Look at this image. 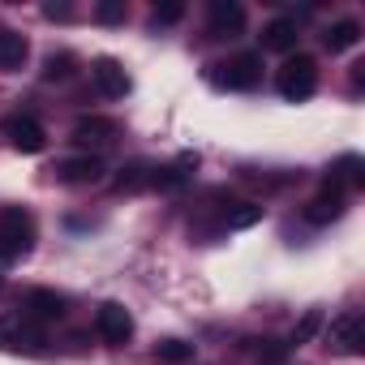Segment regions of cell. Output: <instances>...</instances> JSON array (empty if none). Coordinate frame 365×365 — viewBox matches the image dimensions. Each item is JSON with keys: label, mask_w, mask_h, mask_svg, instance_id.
I'll use <instances>...</instances> for the list:
<instances>
[{"label": "cell", "mask_w": 365, "mask_h": 365, "mask_svg": "<svg viewBox=\"0 0 365 365\" xmlns=\"http://www.w3.org/2000/svg\"><path fill=\"white\" fill-rule=\"evenodd\" d=\"M35 250V220L22 207L0 211V262H18Z\"/></svg>", "instance_id": "6da1fadb"}, {"label": "cell", "mask_w": 365, "mask_h": 365, "mask_svg": "<svg viewBox=\"0 0 365 365\" xmlns=\"http://www.w3.org/2000/svg\"><path fill=\"white\" fill-rule=\"evenodd\" d=\"M207 78H211L220 91H254V86L262 82V56L237 52V56H228V61H215V65L207 69Z\"/></svg>", "instance_id": "7a4b0ae2"}, {"label": "cell", "mask_w": 365, "mask_h": 365, "mask_svg": "<svg viewBox=\"0 0 365 365\" xmlns=\"http://www.w3.org/2000/svg\"><path fill=\"white\" fill-rule=\"evenodd\" d=\"M275 86H279V95H284V99H292V103L309 99V95L318 91V61H314V56H305V52L288 56V61L279 65V73H275Z\"/></svg>", "instance_id": "3957f363"}, {"label": "cell", "mask_w": 365, "mask_h": 365, "mask_svg": "<svg viewBox=\"0 0 365 365\" xmlns=\"http://www.w3.org/2000/svg\"><path fill=\"white\" fill-rule=\"evenodd\" d=\"M327 348L339 352V356H356V352H365V318H361L356 309L331 318V327H327Z\"/></svg>", "instance_id": "277c9868"}, {"label": "cell", "mask_w": 365, "mask_h": 365, "mask_svg": "<svg viewBox=\"0 0 365 365\" xmlns=\"http://www.w3.org/2000/svg\"><path fill=\"white\" fill-rule=\"evenodd\" d=\"M0 348L39 352V348H43V327L31 322L26 314H0Z\"/></svg>", "instance_id": "5b68a950"}, {"label": "cell", "mask_w": 365, "mask_h": 365, "mask_svg": "<svg viewBox=\"0 0 365 365\" xmlns=\"http://www.w3.org/2000/svg\"><path fill=\"white\" fill-rule=\"evenodd\" d=\"M52 172H56L61 185H95V180H103L108 163H103L99 155H69V159H61Z\"/></svg>", "instance_id": "8992f818"}, {"label": "cell", "mask_w": 365, "mask_h": 365, "mask_svg": "<svg viewBox=\"0 0 365 365\" xmlns=\"http://www.w3.org/2000/svg\"><path fill=\"white\" fill-rule=\"evenodd\" d=\"M95 331H99L103 344H125L133 335V318H129V309L120 301H103L95 309Z\"/></svg>", "instance_id": "52a82bcc"}, {"label": "cell", "mask_w": 365, "mask_h": 365, "mask_svg": "<svg viewBox=\"0 0 365 365\" xmlns=\"http://www.w3.org/2000/svg\"><path fill=\"white\" fill-rule=\"evenodd\" d=\"M91 82H95V91H99L103 99H125V95H129V73H125V65L112 61V56H99V61L91 65Z\"/></svg>", "instance_id": "ba28073f"}, {"label": "cell", "mask_w": 365, "mask_h": 365, "mask_svg": "<svg viewBox=\"0 0 365 365\" xmlns=\"http://www.w3.org/2000/svg\"><path fill=\"white\" fill-rule=\"evenodd\" d=\"M5 138H9L14 150H26V155H39L48 146V133H43V125L35 116H9L5 120Z\"/></svg>", "instance_id": "9c48e42d"}, {"label": "cell", "mask_w": 365, "mask_h": 365, "mask_svg": "<svg viewBox=\"0 0 365 365\" xmlns=\"http://www.w3.org/2000/svg\"><path fill=\"white\" fill-rule=\"evenodd\" d=\"M65 309H69V301L61 297V292H52V288H35V292H26V301H22V314L31 318V322H56V318H65Z\"/></svg>", "instance_id": "30bf717a"}, {"label": "cell", "mask_w": 365, "mask_h": 365, "mask_svg": "<svg viewBox=\"0 0 365 365\" xmlns=\"http://www.w3.org/2000/svg\"><path fill=\"white\" fill-rule=\"evenodd\" d=\"M207 18H211V39H232L245 26V9L237 5V0H211Z\"/></svg>", "instance_id": "8fae6325"}, {"label": "cell", "mask_w": 365, "mask_h": 365, "mask_svg": "<svg viewBox=\"0 0 365 365\" xmlns=\"http://www.w3.org/2000/svg\"><path fill=\"white\" fill-rule=\"evenodd\" d=\"M120 133V125L112 116H78L73 120V142L78 146H103Z\"/></svg>", "instance_id": "7c38bea8"}, {"label": "cell", "mask_w": 365, "mask_h": 365, "mask_svg": "<svg viewBox=\"0 0 365 365\" xmlns=\"http://www.w3.org/2000/svg\"><path fill=\"white\" fill-rule=\"evenodd\" d=\"M297 39H301L297 18H275V22L262 26V48H267V52H292Z\"/></svg>", "instance_id": "4fadbf2b"}, {"label": "cell", "mask_w": 365, "mask_h": 365, "mask_svg": "<svg viewBox=\"0 0 365 365\" xmlns=\"http://www.w3.org/2000/svg\"><path fill=\"white\" fill-rule=\"evenodd\" d=\"M361 185H365L361 159H356V155H344V159L331 168V176H327V185H322V190H339V194H344V190H361Z\"/></svg>", "instance_id": "5bb4252c"}, {"label": "cell", "mask_w": 365, "mask_h": 365, "mask_svg": "<svg viewBox=\"0 0 365 365\" xmlns=\"http://www.w3.org/2000/svg\"><path fill=\"white\" fill-rule=\"evenodd\" d=\"M339 215H344V194H339V190H322V194L305 207V220L318 224V228H322V224H335Z\"/></svg>", "instance_id": "9a60e30c"}, {"label": "cell", "mask_w": 365, "mask_h": 365, "mask_svg": "<svg viewBox=\"0 0 365 365\" xmlns=\"http://www.w3.org/2000/svg\"><path fill=\"white\" fill-rule=\"evenodd\" d=\"M322 43H327V52H348V48H356V43H361V22H352V18L331 22L327 35H322Z\"/></svg>", "instance_id": "2e32d148"}, {"label": "cell", "mask_w": 365, "mask_h": 365, "mask_svg": "<svg viewBox=\"0 0 365 365\" xmlns=\"http://www.w3.org/2000/svg\"><path fill=\"white\" fill-rule=\"evenodd\" d=\"M26 35H18V31H0V69H22V61H26Z\"/></svg>", "instance_id": "e0dca14e"}, {"label": "cell", "mask_w": 365, "mask_h": 365, "mask_svg": "<svg viewBox=\"0 0 365 365\" xmlns=\"http://www.w3.org/2000/svg\"><path fill=\"white\" fill-rule=\"evenodd\" d=\"M138 190H150V163H142V159L125 163L116 176V194H138Z\"/></svg>", "instance_id": "ac0fdd59"}, {"label": "cell", "mask_w": 365, "mask_h": 365, "mask_svg": "<svg viewBox=\"0 0 365 365\" xmlns=\"http://www.w3.org/2000/svg\"><path fill=\"white\" fill-rule=\"evenodd\" d=\"M194 356V344H185V339H159L155 344V361L159 365H185Z\"/></svg>", "instance_id": "d6986e66"}, {"label": "cell", "mask_w": 365, "mask_h": 365, "mask_svg": "<svg viewBox=\"0 0 365 365\" xmlns=\"http://www.w3.org/2000/svg\"><path fill=\"white\" fill-rule=\"evenodd\" d=\"M262 220V207L258 202H232L228 211H224V228H250V224H258Z\"/></svg>", "instance_id": "ffe728a7"}, {"label": "cell", "mask_w": 365, "mask_h": 365, "mask_svg": "<svg viewBox=\"0 0 365 365\" xmlns=\"http://www.w3.org/2000/svg\"><path fill=\"white\" fill-rule=\"evenodd\" d=\"M73 73H78V61H73L69 52H61V56L52 52V56L43 61V78H48V82H69Z\"/></svg>", "instance_id": "44dd1931"}, {"label": "cell", "mask_w": 365, "mask_h": 365, "mask_svg": "<svg viewBox=\"0 0 365 365\" xmlns=\"http://www.w3.org/2000/svg\"><path fill=\"white\" fill-rule=\"evenodd\" d=\"M180 185H185V172H176V168H150V190H168V194H176Z\"/></svg>", "instance_id": "7402d4cb"}, {"label": "cell", "mask_w": 365, "mask_h": 365, "mask_svg": "<svg viewBox=\"0 0 365 365\" xmlns=\"http://www.w3.org/2000/svg\"><path fill=\"white\" fill-rule=\"evenodd\" d=\"M180 18H185V5H180V0H163V5L150 9V22H155V26H172V22H180Z\"/></svg>", "instance_id": "603a6c76"}, {"label": "cell", "mask_w": 365, "mask_h": 365, "mask_svg": "<svg viewBox=\"0 0 365 365\" xmlns=\"http://www.w3.org/2000/svg\"><path fill=\"white\" fill-rule=\"evenodd\" d=\"M125 0H99V9H95V18L103 22V26H120L125 22Z\"/></svg>", "instance_id": "cb8c5ba5"}, {"label": "cell", "mask_w": 365, "mask_h": 365, "mask_svg": "<svg viewBox=\"0 0 365 365\" xmlns=\"http://www.w3.org/2000/svg\"><path fill=\"white\" fill-rule=\"evenodd\" d=\"M318 327H322V314H318V309H309V314H305V318L292 327V344H309Z\"/></svg>", "instance_id": "d4e9b609"}, {"label": "cell", "mask_w": 365, "mask_h": 365, "mask_svg": "<svg viewBox=\"0 0 365 365\" xmlns=\"http://www.w3.org/2000/svg\"><path fill=\"white\" fill-rule=\"evenodd\" d=\"M43 14H48V18H61V22H65V18H69L73 9H69V5H43Z\"/></svg>", "instance_id": "484cf974"}, {"label": "cell", "mask_w": 365, "mask_h": 365, "mask_svg": "<svg viewBox=\"0 0 365 365\" xmlns=\"http://www.w3.org/2000/svg\"><path fill=\"white\" fill-rule=\"evenodd\" d=\"M0 288H5V279H0Z\"/></svg>", "instance_id": "4316f807"}]
</instances>
